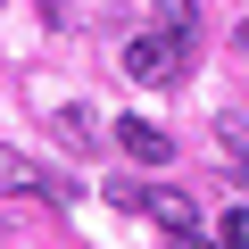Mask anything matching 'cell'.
<instances>
[{"label":"cell","mask_w":249,"mask_h":249,"mask_svg":"<svg viewBox=\"0 0 249 249\" xmlns=\"http://www.w3.org/2000/svg\"><path fill=\"white\" fill-rule=\"evenodd\" d=\"M166 249H224V241H208V232H166Z\"/></svg>","instance_id":"ba28073f"},{"label":"cell","mask_w":249,"mask_h":249,"mask_svg":"<svg viewBox=\"0 0 249 249\" xmlns=\"http://www.w3.org/2000/svg\"><path fill=\"white\" fill-rule=\"evenodd\" d=\"M241 50H249V17H241Z\"/></svg>","instance_id":"9c48e42d"},{"label":"cell","mask_w":249,"mask_h":249,"mask_svg":"<svg viewBox=\"0 0 249 249\" xmlns=\"http://www.w3.org/2000/svg\"><path fill=\"white\" fill-rule=\"evenodd\" d=\"M116 150H124V158H142V166H166V158H175V142L158 133V124H142V116H124V124H116Z\"/></svg>","instance_id":"3957f363"},{"label":"cell","mask_w":249,"mask_h":249,"mask_svg":"<svg viewBox=\"0 0 249 249\" xmlns=\"http://www.w3.org/2000/svg\"><path fill=\"white\" fill-rule=\"evenodd\" d=\"M150 216H158L166 232H199V199H191V191H175V183H158V191H150Z\"/></svg>","instance_id":"277c9868"},{"label":"cell","mask_w":249,"mask_h":249,"mask_svg":"<svg viewBox=\"0 0 249 249\" xmlns=\"http://www.w3.org/2000/svg\"><path fill=\"white\" fill-rule=\"evenodd\" d=\"M150 25H166V34H183L191 50H199V0H158V17Z\"/></svg>","instance_id":"5b68a950"},{"label":"cell","mask_w":249,"mask_h":249,"mask_svg":"<svg viewBox=\"0 0 249 249\" xmlns=\"http://www.w3.org/2000/svg\"><path fill=\"white\" fill-rule=\"evenodd\" d=\"M216 241H224V249H249V208H224V224H216Z\"/></svg>","instance_id":"8992f818"},{"label":"cell","mask_w":249,"mask_h":249,"mask_svg":"<svg viewBox=\"0 0 249 249\" xmlns=\"http://www.w3.org/2000/svg\"><path fill=\"white\" fill-rule=\"evenodd\" d=\"M50 124H58V133H67V150H83V142H91V124H83V108H58Z\"/></svg>","instance_id":"52a82bcc"},{"label":"cell","mask_w":249,"mask_h":249,"mask_svg":"<svg viewBox=\"0 0 249 249\" xmlns=\"http://www.w3.org/2000/svg\"><path fill=\"white\" fill-rule=\"evenodd\" d=\"M0 191H17V199H67L75 183L42 175V166H34V158H17V150H0Z\"/></svg>","instance_id":"7a4b0ae2"},{"label":"cell","mask_w":249,"mask_h":249,"mask_svg":"<svg viewBox=\"0 0 249 249\" xmlns=\"http://www.w3.org/2000/svg\"><path fill=\"white\" fill-rule=\"evenodd\" d=\"M183 34H166V25H150V34H133L124 42V75L133 83H183Z\"/></svg>","instance_id":"6da1fadb"}]
</instances>
